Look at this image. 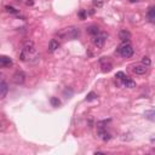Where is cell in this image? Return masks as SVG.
Instances as JSON below:
<instances>
[{"instance_id": "obj_1", "label": "cell", "mask_w": 155, "mask_h": 155, "mask_svg": "<svg viewBox=\"0 0 155 155\" xmlns=\"http://www.w3.org/2000/svg\"><path fill=\"white\" fill-rule=\"evenodd\" d=\"M57 35L62 39H69V40H73V39H76L80 37V29L76 28V27H68V28H63L61 29L59 32L57 33Z\"/></svg>"}, {"instance_id": "obj_2", "label": "cell", "mask_w": 155, "mask_h": 155, "mask_svg": "<svg viewBox=\"0 0 155 155\" xmlns=\"http://www.w3.org/2000/svg\"><path fill=\"white\" fill-rule=\"evenodd\" d=\"M119 52H120V55H121L122 57L129 58V57H131V56L133 55L135 51H133V47H132L131 45H129V44H124L122 46H120Z\"/></svg>"}, {"instance_id": "obj_3", "label": "cell", "mask_w": 155, "mask_h": 155, "mask_svg": "<svg viewBox=\"0 0 155 155\" xmlns=\"http://www.w3.org/2000/svg\"><path fill=\"white\" fill-rule=\"evenodd\" d=\"M106 39H107V34L102 33V34H97V35H94V39H92V41H94V44L97 46V47H103L104 43H106Z\"/></svg>"}, {"instance_id": "obj_4", "label": "cell", "mask_w": 155, "mask_h": 155, "mask_svg": "<svg viewBox=\"0 0 155 155\" xmlns=\"http://www.w3.org/2000/svg\"><path fill=\"white\" fill-rule=\"evenodd\" d=\"M12 80H13V82H15V84L21 85V84H23V82H24V80H25V74H24L22 70H17V72L13 74Z\"/></svg>"}, {"instance_id": "obj_5", "label": "cell", "mask_w": 155, "mask_h": 155, "mask_svg": "<svg viewBox=\"0 0 155 155\" xmlns=\"http://www.w3.org/2000/svg\"><path fill=\"white\" fill-rule=\"evenodd\" d=\"M12 66V59L7 56H0V68Z\"/></svg>"}, {"instance_id": "obj_6", "label": "cell", "mask_w": 155, "mask_h": 155, "mask_svg": "<svg viewBox=\"0 0 155 155\" xmlns=\"http://www.w3.org/2000/svg\"><path fill=\"white\" fill-rule=\"evenodd\" d=\"M119 39L121 41H124V43H126V41H129L131 39V33L126 29H122V30L119 32Z\"/></svg>"}, {"instance_id": "obj_7", "label": "cell", "mask_w": 155, "mask_h": 155, "mask_svg": "<svg viewBox=\"0 0 155 155\" xmlns=\"http://www.w3.org/2000/svg\"><path fill=\"white\" fill-rule=\"evenodd\" d=\"M9 92V86L6 82H0V100L5 98V96Z\"/></svg>"}, {"instance_id": "obj_8", "label": "cell", "mask_w": 155, "mask_h": 155, "mask_svg": "<svg viewBox=\"0 0 155 155\" xmlns=\"http://www.w3.org/2000/svg\"><path fill=\"white\" fill-rule=\"evenodd\" d=\"M101 64H102V70H103L104 73L110 72L112 68H113V64L110 63L108 59H101Z\"/></svg>"}, {"instance_id": "obj_9", "label": "cell", "mask_w": 155, "mask_h": 155, "mask_svg": "<svg viewBox=\"0 0 155 155\" xmlns=\"http://www.w3.org/2000/svg\"><path fill=\"white\" fill-rule=\"evenodd\" d=\"M147 68H148V67H145L144 64H136V66L132 68V70H133V73L142 75V74H144V73L147 72Z\"/></svg>"}, {"instance_id": "obj_10", "label": "cell", "mask_w": 155, "mask_h": 155, "mask_svg": "<svg viewBox=\"0 0 155 155\" xmlns=\"http://www.w3.org/2000/svg\"><path fill=\"white\" fill-rule=\"evenodd\" d=\"M58 47H59V43H58V40H56V39H51V41H50V44H49V51H50V52H53V51H56Z\"/></svg>"}, {"instance_id": "obj_11", "label": "cell", "mask_w": 155, "mask_h": 155, "mask_svg": "<svg viewBox=\"0 0 155 155\" xmlns=\"http://www.w3.org/2000/svg\"><path fill=\"white\" fill-rule=\"evenodd\" d=\"M122 85L125 86V87H129V88H133V87H136V82L133 81V80H131V79H125V80H122Z\"/></svg>"}, {"instance_id": "obj_12", "label": "cell", "mask_w": 155, "mask_h": 155, "mask_svg": "<svg viewBox=\"0 0 155 155\" xmlns=\"http://www.w3.org/2000/svg\"><path fill=\"white\" fill-rule=\"evenodd\" d=\"M87 33L91 34V35H97L100 33V28L97 25H91L87 28Z\"/></svg>"}, {"instance_id": "obj_13", "label": "cell", "mask_w": 155, "mask_h": 155, "mask_svg": "<svg viewBox=\"0 0 155 155\" xmlns=\"http://www.w3.org/2000/svg\"><path fill=\"white\" fill-rule=\"evenodd\" d=\"M100 138L103 139V141H109L112 137H110V133L109 132H107L106 130H101L100 131Z\"/></svg>"}, {"instance_id": "obj_14", "label": "cell", "mask_w": 155, "mask_h": 155, "mask_svg": "<svg viewBox=\"0 0 155 155\" xmlns=\"http://www.w3.org/2000/svg\"><path fill=\"white\" fill-rule=\"evenodd\" d=\"M148 17H149V19L151 21V22H154V19H155V9L151 6L150 9H149V11H148Z\"/></svg>"}, {"instance_id": "obj_15", "label": "cell", "mask_w": 155, "mask_h": 155, "mask_svg": "<svg viewBox=\"0 0 155 155\" xmlns=\"http://www.w3.org/2000/svg\"><path fill=\"white\" fill-rule=\"evenodd\" d=\"M50 102H51L52 107H59V106H61V101H59L57 97H51Z\"/></svg>"}, {"instance_id": "obj_16", "label": "cell", "mask_w": 155, "mask_h": 155, "mask_svg": "<svg viewBox=\"0 0 155 155\" xmlns=\"http://www.w3.org/2000/svg\"><path fill=\"white\" fill-rule=\"evenodd\" d=\"M150 63H151V61H150V58L149 57H143V59H142V64H144L145 67H149L150 66Z\"/></svg>"}, {"instance_id": "obj_17", "label": "cell", "mask_w": 155, "mask_h": 155, "mask_svg": "<svg viewBox=\"0 0 155 155\" xmlns=\"http://www.w3.org/2000/svg\"><path fill=\"white\" fill-rule=\"evenodd\" d=\"M96 98H97V95L95 94V92H90V94L87 95V97H86V101H94Z\"/></svg>"}, {"instance_id": "obj_18", "label": "cell", "mask_w": 155, "mask_h": 155, "mask_svg": "<svg viewBox=\"0 0 155 155\" xmlns=\"http://www.w3.org/2000/svg\"><path fill=\"white\" fill-rule=\"evenodd\" d=\"M115 78H118L119 80H125L127 76L125 75V73H122V72H118V73H116V75H115Z\"/></svg>"}, {"instance_id": "obj_19", "label": "cell", "mask_w": 155, "mask_h": 155, "mask_svg": "<svg viewBox=\"0 0 155 155\" xmlns=\"http://www.w3.org/2000/svg\"><path fill=\"white\" fill-rule=\"evenodd\" d=\"M145 118H148L149 120L154 121V110H149V112H145Z\"/></svg>"}, {"instance_id": "obj_20", "label": "cell", "mask_w": 155, "mask_h": 155, "mask_svg": "<svg viewBox=\"0 0 155 155\" xmlns=\"http://www.w3.org/2000/svg\"><path fill=\"white\" fill-rule=\"evenodd\" d=\"M5 9H6V11H7V12H11V13H17V10H16L15 7H12V6H5Z\"/></svg>"}, {"instance_id": "obj_21", "label": "cell", "mask_w": 155, "mask_h": 155, "mask_svg": "<svg viewBox=\"0 0 155 155\" xmlns=\"http://www.w3.org/2000/svg\"><path fill=\"white\" fill-rule=\"evenodd\" d=\"M79 16H80V17L84 19V18H85V11H84V10H81V11L79 12Z\"/></svg>"}]
</instances>
